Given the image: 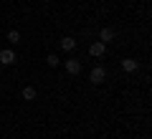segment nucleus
<instances>
[{
  "mask_svg": "<svg viewBox=\"0 0 152 139\" xmlns=\"http://www.w3.org/2000/svg\"><path fill=\"white\" fill-rule=\"evenodd\" d=\"M46 63H48V66H51V68H56V66H58V63H61V61H58V58H56V53H51V56H48V58H46Z\"/></svg>",
  "mask_w": 152,
  "mask_h": 139,
  "instance_id": "9d476101",
  "label": "nucleus"
},
{
  "mask_svg": "<svg viewBox=\"0 0 152 139\" xmlns=\"http://www.w3.org/2000/svg\"><path fill=\"white\" fill-rule=\"evenodd\" d=\"M122 68H124L127 74H134V71L140 68V63H137L134 58H124V61H122Z\"/></svg>",
  "mask_w": 152,
  "mask_h": 139,
  "instance_id": "0eeeda50",
  "label": "nucleus"
},
{
  "mask_svg": "<svg viewBox=\"0 0 152 139\" xmlns=\"http://www.w3.org/2000/svg\"><path fill=\"white\" fill-rule=\"evenodd\" d=\"M61 48L71 53V51L76 48V38H71V36H64V38H61Z\"/></svg>",
  "mask_w": 152,
  "mask_h": 139,
  "instance_id": "423d86ee",
  "label": "nucleus"
},
{
  "mask_svg": "<svg viewBox=\"0 0 152 139\" xmlns=\"http://www.w3.org/2000/svg\"><path fill=\"white\" fill-rule=\"evenodd\" d=\"M104 53H107V43H102V41H94L91 46H89V56H94V58H102Z\"/></svg>",
  "mask_w": 152,
  "mask_h": 139,
  "instance_id": "f03ea898",
  "label": "nucleus"
},
{
  "mask_svg": "<svg viewBox=\"0 0 152 139\" xmlns=\"http://www.w3.org/2000/svg\"><path fill=\"white\" fill-rule=\"evenodd\" d=\"M66 71H69V74L71 76H79V71H81V63H79V61H76V58H71V61H66Z\"/></svg>",
  "mask_w": 152,
  "mask_h": 139,
  "instance_id": "39448f33",
  "label": "nucleus"
},
{
  "mask_svg": "<svg viewBox=\"0 0 152 139\" xmlns=\"http://www.w3.org/2000/svg\"><path fill=\"white\" fill-rule=\"evenodd\" d=\"M114 36H117L114 28H102V31H99V41H102V43H112Z\"/></svg>",
  "mask_w": 152,
  "mask_h": 139,
  "instance_id": "20e7f679",
  "label": "nucleus"
},
{
  "mask_svg": "<svg viewBox=\"0 0 152 139\" xmlns=\"http://www.w3.org/2000/svg\"><path fill=\"white\" fill-rule=\"evenodd\" d=\"M104 79H107V68H104V66H94L91 74H89V81H91L94 86H99V84H104Z\"/></svg>",
  "mask_w": 152,
  "mask_h": 139,
  "instance_id": "f257e3e1",
  "label": "nucleus"
},
{
  "mask_svg": "<svg viewBox=\"0 0 152 139\" xmlns=\"http://www.w3.org/2000/svg\"><path fill=\"white\" fill-rule=\"evenodd\" d=\"M8 41L18 46V43H20V33H18V31H8Z\"/></svg>",
  "mask_w": 152,
  "mask_h": 139,
  "instance_id": "1a4fd4ad",
  "label": "nucleus"
},
{
  "mask_svg": "<svg viewBox=\"0 0 152 139\" xmlns=\"http://www.w3.org/2000/svg\"><path fill=\"white\" fill-rule=\"evenodd\" d=\"M23 99H26V101H33V99H36V86H26V89H23Z\"/></svg>",
  "mask_w": 152,
  "mask_h": 139,
  "instance_id": "6e6552de",
  "label": "nucleus"
},
{
  "mask_svg": "<svg viewBox=\"0 0 152 139\" xmlns=\"http://www.w3.org/2000/svg\"><path fill=\"white\" fill-rule=\"evenodd\" d=\"M0 63H3V66H13V63H15V51H10V48L0 51Z\"/></svg>",
  "mask_w": 152,
  "mask_h": 139,
  "instance_id": "7ed1b4c3",
  "label": "nucleus"
}]
</instances>
